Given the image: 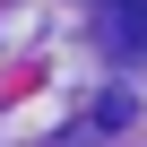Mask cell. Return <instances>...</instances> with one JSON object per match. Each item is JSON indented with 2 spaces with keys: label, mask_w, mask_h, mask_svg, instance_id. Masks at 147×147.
<instances>
[{
  "label": "cell",
  "mask_w": 147,
  "mask_h": 147,
  "mask_svg": "<svg viewBox=\"0 0 147 147\" xmlns=\"http://www.w3.org/2000/svg\"><path fill=\"white\" fill-rule=\"evenodd\" d=\"M113 52H147V0H113Z\"/></svg>",
  "instance_id": "1"
}]
</instances>
